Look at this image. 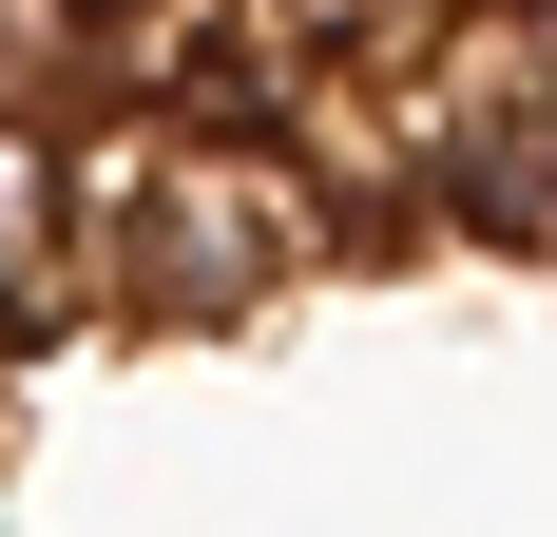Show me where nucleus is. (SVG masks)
<instances>
[{
	"label": "nucleus",
	"mask_w": 557,
	"mask_h": 537,
	"mask_svg": "<svg viewBox=\"0 0 557 537\" xmlns=\"http://www.w3.org/2000/svg\"><path fill=\"white\" fill-rule=\"evenodd\" d=\"M519 20H539V58H557V0H519Z\"/></svg>",
	"instance_id": "39448f33"
},
{
	"label": "nucleus",
	"mask_w": 557,
	"mask_h": 537,
	"mask_svg": "<svg viewBox=\"0 0 557 537\" xmlns=\"http://www.w3.org/2000/svg\"><path fill=\"white\" fill-rule=\"evenodd\" d=\"M77 268H97V173H77L58 115H0V326L58 308Z\"/></svg>",
	"instance_id": "7ed1b4c3"
},
{
	"label": "nucleus",
	"mask_w": 557,
	"mask_h": 537,
	"mask_svg": "<svg viewBox=\"0 0 557 537\" xmlns=\"http://www.w3.org/2000/svg\"><path fill=\"white\" fill-rule=\"evenodd\" d=\"M423 212L481 230V250H557V58H539V20H481L423 77Z\"/></svg>",
	"instance_id": "f03ea898"
},
{
	"label": "nucleus",
	"mask_w": 557,
	"mask_h": 537,
	"mask_svg": "<svg viewBox=\"0 0 557 537\" xmlns=\"http://www.w3.org/2000/svg\"><path fill=\"white\" fill-rule=\"evenodd\" d=\"M77 20H97V39H115V20H135V0H77Z\"/></svg>",
	"instance_id": "20e7f679"
},
{
	"label": "nucleus",
	"mask_w": 557,
	"mask_h": 537,
	"mask_svg": "<svg viewBox=\"0 0 557 537\" xmlns=\"http://www.w3.org/2000/svg\"><path fill=\"white\" fill-rule=\"evenodd\" d=\"M288 250H308L288 173L212 154V135H135V154L97 173V288H115L135 326H231V308H270Z\"/></svg>",
	"instance_id": "f257e3e1"
}]
</instances>
